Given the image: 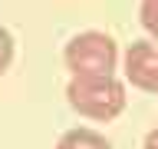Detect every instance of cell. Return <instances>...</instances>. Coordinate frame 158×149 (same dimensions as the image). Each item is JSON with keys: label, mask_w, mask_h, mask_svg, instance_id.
<instances>
[{"label": "cell", "mask_w": 158, "mask_h": 149, "mask_svg": "<svg viewBox=\"0 0 158 149\" xmlns=\"http://www.w3.org/2000/svg\"><path fill=\"white\" fill-rule=\"evenodd\" d=\"M10 63H13V33L0 23V76L10 70Z\"/></svg>", "instance_id": "obj_6"}, {"label": "cell", "mask_w": 158, "mask_h": 149, "mask_svg": "<svg viewBox=\"0 0 158 149\" xmlns=\"http://www.w3.org/2000/svg\"><path fill=\"white\" fill-rule=\"evenodd\" d=\"M63 63L73 76H99V73H115L118 66V47L115 40L102 30H82L66 43Z\"/></svg>", "instance_id": "obj_2"}, {"label": "cell", "mask_w": 158, "mask_h": 149, "mask_svg": "<svg viewBox=\"0 0 158 149\" xmlns=\"http://www.w3.org/2000/svg\"><path fill=\"white\" fill-rule=\"evenodd\" d=\"M142 149H158V126L145 133V142H142Z\"/></svg>", "instance_id": "obj_7"}, {"label": "cell", "mask_w": 158, "mask_h": 149, "mask_svg": "<svg viewBox=\"0 0 158 149\" xmlns=\"http://www.w3.org/2000/svg\"><path fill=\"white\" fill-rule=\"evenodd\" d=\"M56 149H112L99 129H89V126H76V129H66L63 136H59Z\"/></svg>", "instance_id": "obj_4"}, {"label": "cell", "mask_w": 158, "mask_h": 149, "mask_svg": "<svg viewBox=\"0 0 158 149\" xmlns=\"http://www.w3.org/2000/svg\"><path fill=\"white\" fill-rule=\"evenodd\" d=\"M125 83L142 93H158V40H135L125 50Z\"/></svg>", "instance_id": "obj_3"}, {"label": "cell", "mask_w": 158, "mask_h": 149, "mask_svg": "<svg viewBox=\"0 0 158 149\" xmlns=\"http://www.w3.org/2000/svg\"><path fill=\"white\" fill-rule=\"evenodd\" d=\"M125 83L115 79V73H99V76H69L66 83V103L79 116L112 123L125 109Z\"/></svg>", "instance_id": "obj_1"}, {"label": "cell", "mask_w": 158, "mask_h": 149, "mask_svg": "<svg viewBox=\"0 0 158 149\" xmlns=\"http://www.w3.org/2000/svg\"><path fill=\"white\" fill-rule=\"evenodd\" d=\"M138 20L148 30V37L158 40V0H142L138 3Z\"/></svg>", "instance_id": "obj_5"}]
</instances>
